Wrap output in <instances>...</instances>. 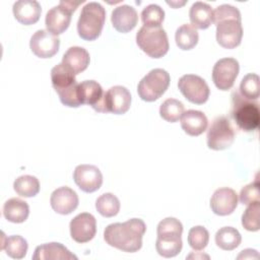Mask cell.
Instances as JSON below:
<instances>
[{"label": "cell", "instance_id": "cell-3", "mask_svg": "<svg viewBox=\"0 0 260 260\" xmlns=\"http://www.w3.org/2000/svg\"><path fill=\"white\" fill-rule=\"evenodd\" d=\"M182 233L183 225L179 219L175 217H166L160 220L156 229V252L165 258L177 256L183 247L181 238Z\"/></svg>", "mask_w": 260, "mask_h": 260}, {"label": "cell", "instance_id": "cell-17", "mask_svg": "<svg viewBox=\"0 0 260 260\" xmlns=\"http://www.w3.org/2000/svg\"><path fill=\"white\" fill-rule=\"evenodd\" d=\"M78 196L76 192L67 187H59L53 191L50 198L51 207L59 214L66 215L73 212L78 206Z\"/></svg>", "mask_w": 260, "mask_h": 260}, {"label": "cell", "instance_id": "cell-15", "mask_svg": "<svg viewBox=\"0 0 260 260\" xmlns=\"http://www.w3.org/2000/svg\"><path fill=\"white\" fill-rule=\"evenodd\" d=\"M71 238L80 244L92 240L96 233V220L88 212H82L73 217L69 224Z\"/></svg>", "mask_w": 260, "mask_h": 260}, {"label": "cell", "instance_id": "cell-5", "mask_svg": "<svg viewBox=\"0 0 260 260\" xmlns=\"http://www.w3.org/2000/svg\"><path fill=\"white\" fill-rule=\"evenodd\" d=\"M232 117L237 126L246 132L258 129L260 124L259 105L256 101H250L242 96L239 90L232 93Z\"/></svg>", "mask_w": 260, "mask_h": 260}, {"label": "cell", "instance_id": "cell-12", "mask_svg": "<svg viewBox=\"0 0 260 260\" xmlns=\"http://www.w3.org/2000/svg\"><path fill=\"white\" fill-rule=\"evenodd\" d=\"M239 62L235 58L219 59L212 68V81L220 90L231 89L238 77Z\"/></svg>", "mask_w": 260, "mask_h": 260}, {"label": "cell", "instance_id": "cell-33", "mask_svg": "<svg viewBox=\"0 0 260 260\" xmlns=\"http://www.w3.org/2000/svg\"><path fill=\"white\" fill-rule=\"evenodd\" d=\"M259 76L255 73H249L241 80L239 92L247 100L257 101L259 98Z\"/></svg>", "mask_w": 260, "mask_h": 260}, {"label": "cell", "instance_id": "cell-6", "mask_svg": "<svg viewBox=\"0 0 260 260\" xmlns=\"http://www.w3.org/2000/svg\"><path fill=\"white\" fill-rule=\"evenodd\" d=\"M106 20V10L98 2L86 3L77 21L78 36L84 41L96 40L103 30Z\"/></svg>", "mask_w": 260, "mask_h": 260}, {"label": "cell", "instance_id": "cell-22", "mask_svg": "<svg viewBox=\"0 0 260 260\" xmlns=\"http://www.w3.org/2000/svg\"><path fill=\"white\" fill-rule=\"evenodd\" d=\"M90 57L88 52L82 47H70L62 58V64L75 75L84 71L89 65Z\"/></svg>", "mask_w": 260, "mask_h": 260}, {"label": "cell", "instance_id": "cell-37", "mask_svg": "<svg viewBox=\"0 0 260 260\" xmlns=\"http://www.w3.org/2000/svg\"><path fill=\"white\" fill-rule=\"evenodd\" d=\"M240 202L244 205L251 204L253 202L259 201L260 199V192H259V182L256 180L253 183H250L241 189L240 195Z\"/></svg>", "mask_w": 260, "mask_h": 260}, {"label": "cell", "instance_id": "cell-26", "mask_svg": "<svg viewBox=\"0 0 260 260\" xmlns=\"http://www.w3.org/2000/svg\"><path fill=\"white\" fill-rule=\"evenodd\" d=\"M28 214V204L19 198H10L3 205V215L10 222L21 223L27 219Z\"/></svg>", "mask_w": 260, "mask_h": 260}, {"label": "cell", "instance_id": "cell-16", "mask_svg": "<svg viewBox=\"0 0 260 260\" xmlns=\"http://www.w3.org/2000/svg\"><path fill=\"white\" fill-rule=\"evenodd\" d=\"M73 180L81 191L92 193L101 188L103 184V175L95 166L79 165L73 172Z\"/></svg>", "mask_w": 260, "mask_h": 260}, {"label": "cell", "instance_id": "cell-35", "mask_svg": "<svg viewBox=\"0 0 260 260\" xmlns=\"http://www.w3.org/2000/svg\"><path fill=\"white\" fill-rule=\"evenodd\" d=\"M165 19L164 9L156 4H149L141 12V20L145 26H161Z\"/></svg>", "mask_w": 260, "mask_h": 260}, {"label": "cell", "instance_id": "cell-38", "mask_svg": "<svg viewBox=\"0 0 260 260\" xmlns=\"http://www.w3.org/2000/svg\"><path fill=\"white\" fill-rule=\"evenodd\" d=\"M237 258L238 259H258L259 254L254 249H246V250H243Z\"/></svg>", "mask_w": 260, "mask_h": 260}, {"label": "cell", "instance_id": "cell-31", "mask_svg": "<svg viewBox=\"0 0 260 260\" xmlns=\"http://www.w3.org/2000/svg\"><path fill=\"white\" fill-rule=\"evenodd\" d=\"M95 208L104 217H113L120 210V201L113 193H104L96 199Z\"/></svg>", "mask_w": 260, "mask_h": 260}, {"label": "cell", "instance_id": "cell-27", "mask_svg": "<svg viewBox=\"0 0 260 260\" xmlns=\"http://www.w3.org/2000/svg\"><path fill=\"white\" fill-rule=\"evenodd\" d=\"M27 242L24 238L18 235L5 237L2 233L1 250H4L6 254L13 259H22L27 252Z\"/></svg>", "mask_w": 260, "mask_h": 260}, {"label": "cell", "instance_id": "cell-19", "mask_svg": "<svg viewBox=\"0 0 260 260\" xmlns=\"http://www.w3.org/2000/svg\"><path fill=\"white\" fill-rule=\"evenodd\" d=\"M113 27L122 34L131 31L137 24L138 14L134 7L130 5H120L114 8L111 15Z\"/></svg>", "mask_w": 260, "mask_h": 260}, {"label": "cell", "instance_id": "cell-1", "mask_svg": "<svg viewBox=\"0 0 260 260\" xmlns=\"http://www.w3.org/2000/svg\"><path fill=\"white\" fill-rule=\"evenodd\" d=\"M145 231L146 224L142 219L131 218L125 222L109 224L104 231V239L111 247L134 253L141 249Z\"/></svg>", "mask_w": 260, "mask_h": 260}, {"label": "cell", "instance_id": "cell-11", "mask_svg": "<svg viewBox=\"0 0 260 260\" xmlns=\"http://www.w3.org/2000/svg\"><path fill=\"white\" fill-rule=\"evenodd\" d=\"M181 93L192 104L202 105L209 98V87L206 81L195 74H185L178 81Z\"/></svg>", "mask_w": 260, "mask_h": 260}, {"label": "cell", "instance_id": "cell-4", "mask_svg": "<svg viewBox=\"0 0 260 260\" xmlns=\"http://www.w3.org/2000/svg\"><path fill=\"white\" fill-rule=\"evenodd\" d=\"M52 85L59 95L60 102L69 108L81 106L78 98V83L75 74L62 63L54 66L51 70Z\"/></svg>", "mask_w": 260, "mask_h": 260}, {"label": "cell", "instance_id": "cell-9", "mask_svg": "<svg viewBox=\"0 0 260 260\" xmlns=\"http://www.w3.org/2000/svg\"><path fill=\"white\" fill-rule=\"evenodd\" d=\"M81 2L60 1L58 6L51 8L45 18L47 30L55 36L63 34L69 26L71 15Z\"/></svg>", "mask_w": 260, "mask_h": 260}, {"label": "cell", "instance_id": "cell-28", "mask_svg": "<svg viewBox=\"0 0 260 260\" xmlns=\"http://www.w3.org/2000/svg\"><path fill=\"white\" fill-rule=\"evenodd\" d=\"M242 237L239 231L232 226H223L215 234V244L221 250L232 251L239 247Z\"/></svg>", "mask_w": 260, "mask_h": 260}, {"label": "cell", "instance_id": "cell-25", "mask_svg": "<svg viewBox=\"0 0 260 260\" xmlns=\"http://www.w3.org/2000/svg\"><path fill=\"white\" fill-rule=\"evenodd\" d=\"M191 25L194 28L206 29L213 23V10L205 2H195L189 11Z\"/></svg>", "mask_w": 260, "mask_h": 260}, {"label": "cell", "instance_id": "cell-8", "mask_svg": "<svg viewBox=\"0 0 260 260\" xmlns=\"http://www.w3.org/2000/svg\"><path fill=\"white\" fill-rule=\"evenodd\" d=\"M170 81V74L165 69H152L139 81L137 86L138 95L142 101L154 102L166 92Z\"/></svg>", "mask_w": 260, "mask_h": 260}, {"label": "cell", "instance_id": "cell-20", "mask_svg": "<svg viewBox=\"0 0 260 260\" xmlns=\"http://www.w3.org/2000/svg\"><path fill=\"white\" fill-rule=\"evenodd\" d=\"M104 90L101 84L94 80H84L78 83V98L82 105H89L96 112H101L104 100Z\"/></svg>", "mask_w": 260, "mask_h": 260}, {"label": "cell", "instance_id": "cell-32", "mask_svg": "<svg viewBox=\"0 0 260 260\" xmlns=\"http://www.w3.org/2000/svg\"><path fill=\"white\" fill-rule=\"evenodd\" d=\"M184 112L185 108L183 103L176 99H168L159 107V116L170 123L179 121Z\"/></svg>", "mask_w": 260, "mask_h": 260}, {"label": "cell", "instance_id": "cell-23", "mask_svg": "<svg viewBox=\"0 0 260 260\" xmlns=\"http://www.w3.org/2000/svg\"><path fill=\"white\" fill-rule=\"evenodd\" d=\"M34 260H71L77 259L65 246L60 243H47L36 248Z\"/></svg>", "mask_w": 260, "mask_h": 260}, {"label": "cell", "instance_id": "cell-7", "mask_svg": "<svg viewBox=\"0 0 260 260\" xmlns=\"http://www.w3.org/2000/svg\"><path fill=\"white\" fill-rule=\"evenodd\" d=\"M136 44L142 52L154 59L164 57L170 48L168 35L161 26L142 25L136 34Z\"/></svg>", "mask_w": 260, "mask_h": 260}, {"label": "cell", "instance_id": "cell-30", "mask_svg": "<svg viewBox=\"0 0 260 260\" xmlns=\"http://www.w3.org/2000/svg\"><path fill=\"white\" fill-rule=\"evenodd\" d=\"M13 189L21 197H34L40 192V182L34 176L23 175L14 181Z\"/></svg>", "mask_w": 260, "mask_h": 260}, {"label": "cell", "instance_id": "cell-13", "mask_svg": "<svg viewBox=\"0 0 260 260\" xmlns=\"http://www.w3.org/2000/svg\"><path fill=\"white\" fill-rule=\"evenodd\" d=\"M130 91L125 86L115 85L105 92L100 113H112L115 115H122L130 109Z\"/></svg>", "mask_w": 260, "mask_h": 260}, {"label": "cell", "instance_id": "cell-10", "mask_svg": "<svg viewBox=\"0 0 260 260\" xmlns=\"http://www.w3.org/2000/svg\"><path fill=\"white\" fill-rule=\"evenodd\" d=\"M207 146L213 150L229 148L235 140V131L225 116L215 118L207 130Z\"/></svg>", "mask_w": 260, "mask_h": 260}, {"label": "cell", "instance_id": "cell-39", "mask_svg": "<svg viewBox=\"0 0 260 260\" xmlns=\"http://www.w3.org/2000/svg\"><path fill=\"white\" fill-rule=\"evenodd\" d=\"M187 258H188V259H190V258H195V259H198V258H206V259H208L209 256H208V255H204V254H194V253H192V254H190L189 256H187Z\"/></svg>", "mask_w": 260, "mask_h": 260}, {"label": "cell", "instance_id": "cell-18", "mask_svg": "<svg viewBox=\"0 0 260 260\" xmlns=\"http://www.w3.org/2000/svg\"><path fill=\"white\" fill-rule=\"evenodd\" d=\"M237 205L238 194L235 190L228 187L216 189L210 198V208L216 215H229L234 212Z\"/></svg>", "mask_w": 260, "mask_h": 260}, {"label": "cell", "instance_id": "cell-40", "mask_svg": "<svg viewBox=\"0 0 260 260\" xmlns=\"http://www.w3.org/2000/svg\"><path fill=\"white\" fill-rule=\"evenodd\" d=\"M167 3H168V4H169V5H171V6H173V7H175V8H177V7H178V6H179V7H180V6H183V5H184V4H185V3H186V2H182V3H178V2H169V1H168V2H167Z\"/></svg>", "mask_w": 260, "mask_h": 260}, {"label": "cell", "instance_id": "cell-29", "mask_svg": "<svg viewBox=\"0 0 260 260\" xmlns=\"http://www.w3.org/2000/svg\"><path fill=\"white\" fill-rule=\"evenodd\" d=\"M199 40L198 31L191 24H182L175 34V41L179 49L183 51H188L193 49Z\"/></svg>", "mask_w": 260, "mask_h": 260}, {"label": "cell", "instance_id": "cell-24", "mask_svg": "<svg viewBox=\"0 0 260 260\" xmlns=\"http://www.w3.org/2000/svg\"><path fill=\"white\" fill-rule=\"evenodd\" d=\"M208 126V120L204 113L197 110H188L181 117V127L190 136H199Z\"/></svg>", "mask_w": 260, "mask_h": 260}, {"label": "cell", "instance_id": "cell-21", "mask_svg": "<svg viewBox=\"0 0 260 260\" xmlns=\"http://www.w3.org/2000/svg\"><path fill=\"white\" fill-rule=\"evenodd\" d=\"M13 15L15 19L24 25H30L39 21L42 8L38 1L19 0L13 4Z\"/></svg>", "mask_w": 260, "mask_h": 260}, {"label": "cell", "instance_id": "cell-14", "mask_svg": "<svg viewBox=\"0 0 260 260\" xmlns=\"http://www.w3.org/2000/svg\"><path fill=\"white\" fill-rule=\"evenodd\" d=\"M60 47V39L48 30L39 29L30 38L29 48L39 58L47 59L57 54Z\"/></svg>", "mask_w": 260, "mask_h": 260}, {"label": "cell", "instance_id": "cell-2", "mask_svg": "<svg viewBox=\"0 0 260 260\" xmlns=\"http://www.w3.org/2000/svg\"><path fill=\"white\" fill-rule=\"evenodd\" d=\"M213 23L216 26V41L224 49H235L241 44L243 27L239 9L222 4L213 11Z\"/></svg>", "mask_w": 260, "mask_h": 260}, {"label": "cell", "instance_id": "cell-34", "mask_svg": "<svg viewBox=\"0 0 260 260\" xmlns=\"http://www.w3.org/2000/svg\"><path fill=\"white\" fill-rule=\"evenodd\" d=\"M260 203L259 201L248 204V207L242 215V224L244 229L250 232H257L260 229L259 222Z\"/></svg>", "mask_w": 260, "mask_h": 260}, {"label": "cell", "instance_id": "cell-36", "mask_svg": "<svg viewBox=\"0 0 260 260\" xmlns=\"http://www.w3.org/2000/svg\"><path fill=\"white\" fill-rule=\"evenodd\" d=\"M209 241V233L202 225H196L190 229L188 233V244L196 251L203 250Z\"/></svg>", "mask_w": 260, "mask_h": 260}]
</instances>
